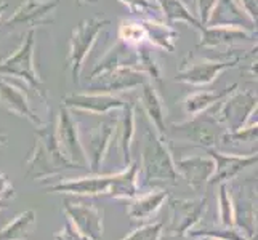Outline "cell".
Here are the masks:
<instances>
[{
	"mask_svg": "<svg viewBox=\"0 0 258 240\" xmlns=\"http://www.w3.org/2000/svg\"><path fill=\"white\" fill-rule=\"evenodd\" d=\"M34 146L26 158V178L29 180H48L64 170H77V165L66 157L56 138V120L50 119L47 123L35 127Z\"/></svg>",
	"mask_w": 258,
	"mask_h": 240,
	"instance_id": "1",
	"label": "cell"
},
{
	"mask_svg": "<svg viewBox=\"0 0 258 240\" xmlns=\"http://www.w3.org/2000/svg\"><path fill=\"white\" fill-rule=\"evenodd\" d=\"M141 168L145 172V181L148 184L165 183L176 184L178 173L175 168V160L165 139L161 138L156 131L148 128L143 150H141Z\"/></svg>",
	"mask_w": 258,
	"mask_h": 240,
	"instance_id": "2",
	"label": "cell"
},
{
	"mask_svg": "<svg viewBox=\"0 0 258 240\" xmlns=\"http://www.w3.org/2000/svg\"><path fill=\"white\" fill-rule=\"evenodd\" d=\"M217 104L210 106L209 109L202 111L196 115H191L189 120H184L180 123H172L170 133L183 141L199 146L204 149L215 147L226 128L221 125L218 117H217Z\"/></svg>",
	"mask_w": 258,
	"mask_h": 240,
	"instance_id": "3",
	"label": "cell"
},
{
	"mask_svg": "<svg viewBox=\"0 0 258 240\" xmlns=\"http://www.w3.org/2000/svg\"><path fill=\"white\" fill-rule=\"evenodd\" d=\"M34 51H35V31L29 29L23 37L20 47L10 56L0 61V75L16 77L23 80L32 90H35V93H39L43 103L48 104L45 90H43V82L34 66Z\"/></svg>",
	"mask_w": 258,
	"mask_h": 240,
	"instance_id": "4",
	"label": "cell"
},
{
	"mask_svg": "<svg viewBox=\"0 0 258 240\" xmlns=\"http://www.w3.org/2000/svg\"><path fill=\"white\" fill-rule=\"evenodd\" d=\"M109 20L103 18H88L79 23L69 39V53H68V69L71 70L74 84H81V74L84 67V61L88 53L92 51L98 35L109 26Z\"/></svg>",
	"mask_w": 258,
	"mask_h": 240,
	"instance_id": "5",
	"label": "cell"
},
{
	"mask_svg": "<svg viewBox=\"0 0 258 240\" xmlns=\"http://www.w3.org/2000/svg\"><path fill=\"white\" fill-rule=\"evenodd\" d=\"M242 58L234 59H209L202 56H196L192 53L186 55L176 70L175 82L192 85V87H206L213 84L215 80L228 69L237 67Z\"/></svg>",
	"mask_w": 258,
	"mask_h": 240,
	"instance_id": "6",
	"label": "cell"
},
{
	"mask_svg": "<svg viewBox=\"0 0 258 240\" xmlns=\"http://www.w3.org/2000/svg\"><path fill=\"white\" fill-rule=\"evenodd\" d=\"M256 111V95L247 90H236L225 96L217 106V117L226 131L242 128Z\"/></svg>",
	"mask_w": 258,
	"mask_h": 240,
	"instance_id": "7",
	"label": "cell"
},
{
	"mask_svg": "<svg viewBox=\"0 0 258 240\" xmlns=\"http://www.w3.org/2000/svg\"><path fill=\"white\" fill-rule=\"evenodd\" d=\"M148 78V75L132 66H115L106 69L103 72L90 77L88 90L95 93H112L127 92L133 88H140Z\"/></svg>",
	"mask_w": 258,
	"mask_h": 240,
	"instance_id": "8",
	"label": "cell"
},
{
	"mask_svg": "<svg viewBox=\"0 0 258 240\" xmlns=\"http://www.w3.org/2000/svg\"><path fill=\"white\" fill-rule=\"evenodd\" d=\"M58 7L59 0H24L4 23V28L13 29L23 26L29 31L39 28V26H50L55 23L53 15Z\"/></svg>",
	"mask_w": 258,
	"mask_h": 240,
	"instance_id": "9",
	"label": "cell"
},
{
	"mask_svg": "<svg viewBox=\"0 0 258 240\" xmlns=\"http://www.w3.org/2000/svg\"><path fill=\"white\" fill-rule=\"evenodd\" d=\"M64 213L73 227L90 240H100L103 237V211L92 203L82 200L64 199Z\"/></svg>",
	"mask_w": 258,
	"mask_h": 240,
	"instance_id": "10",
	"label": "cell"
},
{
	"mask_svg": "<svg viewBox=\"0 0 258 240\" xmlns=\"http://www.w3.org/2000/svg\"><path fill=\"white\" fill-rule=\"evenodd\" d=\"M56 138L66 157L79 168H87V155L82 146V139L79 135V125L73 112L63 104L59 106L56 119Z\"/></svg>",
	"mask_w": 258,
	"mask_h": 240,
	"instance_id": "11",
	"label": "cell"
},
{
	"mask_svg": "<svg viewBox=\"0 0 258 240\" xmlns=\"http://www.w3.org/2000/svg\"><path fill=\"white\" fill-rule=\"evenodd\" d=\"M207 210V199H173L170 200V223L167 226L168 234L186 235L204 218Z\"/></svg>",
	"mask_w": 258,
	"mask_h": 240,
	"instance_id": "12",
	"label": "cell"
},
{
	"mask_svg": "<svg viewBox=\"0 0 258 240\" xmlns=\"http://www.w3.org/2000/svg\"><path fill=\"white\" fill-rule=\"evenodd\" d=\"M207 154L215 164V170L210 176L209 184H221L233 180L239 173H242L245 168L255 165L258 160L256 154H226L215 147L207 149Z\"/></svg>",
	"mask_w": 258,
	"mask_h": 240,
	"instance_id": "13",
	"label": "cell"
},
{
	"mask_svg": "<svg viewBox=\"0 0 258 240\" xmlns=\"http://www.w3.org/2000/svg\"><path fill=\"white\" fill-rule=\"evenodd\" d=\"M123 100L111 93H71L63 98L61 104L69 111H81L88 114H108L114 109H122Z\"/></svg>",
	"mask_w": 258,
	"mask_h": 240,
	"instance_id": "14",
	"label": "cell"
},
{
	"mask_svg": "<svg viewBox=\"0 0 258 240\" xmlns=\"http://www.w3.org/2000/svg\"><path fill=\"white\" fill-rule=\"evenodd\" d=\"M114 135H115V122H103L87 135V144L82 146L87 155V164H88L87 168L90 170L92 175L100 173Z\"/></svg>",
	"mask_w": 258,
	"mask_h": 240,
	"instance_id": "15",
	"label": "cell"
},
{
	"mask_svg": "<svg viewBox=\"0 0 258 240\" xmlns=\"http://www.w3.org/2000/svg\"><path fill=\"white\" fill-rule=\"evenodd\" d=\"M0 106L18 117L29 120L35 127H40L43 123V120L31 108L28 95L23 92V88L4 77H0Z\"/></svg>",
	"mask_w": 258,
	"mask_h": 240,
	"instance_id": "16",
	"label": "cell"
},
{
	"mask_svg": "<svg viewBox=\"0 0 258 240\" xmlns=\"http://www.w3.org/2000/svg\"><path fill=\"white\" fill-rule=\"evenodd\" d=\"M201 32V42L198 48H215L220 45H233L236 42L253 40V31H248L239 26L226 24H207L198 29Z\"/></svg>",
	"mask_w": 258,
	"mask_h": 240,
	"instance_id": "17",
	"label": "cell"
},
{
	"mask_svg": "<svg viewBox=\"0 0 258 240\" xmlns=\"http://www.w3.org/2000/svg\"><path fill=\"white\" fill-rule=\"evenodd\" d=\"M112 175H92L82 176L76 180H64L56 184L47 186V192H61V194H74V195H100L108 194L111 186Z\"/></svg>",
	"mask_w": 258,
	"mask_h": 240,
	"instance_id": "18",
	"label": "cell"
},
{
	"mask_svg": "<svg viewBox=\"0 0 258 240\" xmlns=\"http://www.w3.org/2000/svg\"><path fill=\"white\" fill-rule=\"evenodd\" d=\"M178 176H183L189 188L199 192L204 184H207L210 176L215 170V164L210 157L204 155H191L184 158H178L175 162Z\"/></svg>",
	"mask_w": 258,
	"mask_h": 240,
	"instance_id": "19",
	"label": "cell"
},
{
	"mask_svg": "<svg viewBox=\"0 0 258 240\" xmlns=\"http://www.w3.org/2000/svg\"><path fill=\"white\" fill-rule=\"evenodd\" d=\"M140 104L143 112L148 115V119L151 120V123L154 125L156 133L161 138L165 139V136L168 135V130L165 125V117H167V109L164 106V101L159 92L156 90L154 84L151 80H146V82L140 87Z\"/></svg>",
	"mask_w": 258,
	"mask_h": 240,
	"instance_id": "20",
	"label": "cell"
},
{
	"mask_svg": "<svg viewBox=\"0 0 258 240\" xmlns=\"http://www.w3.org/2000/svg\"><path fill=\"white\" fill-rule=\"evenodd\" d=\"M115 133H117V149L123 165L127 167L132 162V144L135 138V103H123L120 119L115 122Z\"/></svg>",
	"mask_w": 258,
	"mask_h": 240,
	"instance_id": "21",
	"label": "cell"
},
{
	"mask_svg": "<svg viewBox=\"0 0 258 240\" xmlns=\"http://www.w3.org/2000/svg\"><path fill=\"white\" fill-rule=\"evenodd\" d=\"M138 170L140 165L137 162H130L120 173L112 175L108 195L117 200H133L138 197Z\"/></svg>",
	"mask_w": 258,
	"mask_h": 240,
	"instance_id": "22",
	"label": "cell"
},
{
	"mask_svg": "<svg viewBox=\"0 0 258 240\" xmlns=\"http://www.w3.org/2000/svg\"><path fill=\"white\" fill-rule=\"evenodd\" d=\"M209 24H226V26H239L248 31L256 32L255 24L248 20L237 0H218V4L213 10Z\"/></svg>",
	"mask_w": 258,
	"mask_h": 240,
	"instance_id": "23",
	"label": "cell"
},
{
	"mask_svg": "<svg viewBox=\"0 0 258 240\" xmlns=\"http://www.w3.org/2000/svg\"><path fill=\"white\" fill-rule=\"evenodd\" d=\"M167 197H168L167 192L162 189L149 192L148 195H143V197H135L130 203L127 215L133 221H145L153 215H156L157 210L161 208L162 203L167 200Z\"/></svg>",
	"mask_w": 258,
	"mask_h": 240,
	"instance_id": "24",
	"label": "cell"
},
{
	"mask_svg": "<svg viewBox=\"0 0 258 240\" xmlns=\"http://www.w3.org/2000/svg\"><path fill=\"white\" fill-rule=\"evenodd\" d=\"M237 88V84H233L231 87H226L220 92H196L188 95L183 100V111L188 115H196L202 111L209 109L210 106L220 103L225 96H228L231 92Z\"/></svg>",
	"mask_w": 258,
	"mask_h": 240,
	"instance_id": "25",
	"label": "cell"
},
{
	"mask_svg": "<svg viewBox=\"0 0 258 240\" xmlns=\"http://www.w3.org/2000/svg\"><path fill=\"white\" fill-rule=\"evenodd\" d=\"M157 4L159 10L164 15L165 21L168 24H175V23H188L192 26L194 29L201 28V23L196 18L181 0H154Z\"/></svg>",
	"mask_w": 258,
	"mask_h": 240,
	"instance_id": "26",
	"label": "cell"
},
{
	"mask_svg": "<svg viewBox=\"0 0 258 240\" xmlns=\"http://www.w3.org/2000/svg\"><path fill=\"white\" fill-rule=\"evenodd\" d=\"M35 213L32 210L20 213L12 223L0 229V240H26L34 230Z\"/></svg>",
	"mask_w": 258,
	"mask_h": 240,
	"instance_id": "27",
	"label": "cell"
},
{
	"mask_svg": "<svg viewBox=\"0 0 258 240\" xmlns=\"http://www.w3.org/2000/svg\"><path fill=\"white\" fill-rule=\"evenodd\" d=\"M218 211H220V223L223 227H234V211H233V202L228 192L226 183L220 184V197H218Z\"/></svg>",
	"mask_w": 258,
	"mask_h": 240,
	"instance_id": "28",
	"label": "cell"
},
{
	"mask_svg": "<svg viewBox=\"0 0 258 240\" xmlns=\"http://www.w3.org/2000/svg\"><path fill=\"white\" fill-rule=\"evenodd\" d=\"M188 237H207V238H221V240H248L242 230L234 227H223V229H201L188 232Z\"/></svg>",
	"mask_w": 258,
	"mask_h": 240,
	"instance_id": "29",
	"label": "cell"
},
{
	"mask_svg": "<svg viewBox=\"0 0 258 240\" xmlns=\"http://www.w3.org/2000/svg\"><path fill=\"white\" fill-rule=\"evenodd\" d=\"M256 122L250 123L248 127H242L236 131H225L220 143L223 144H239V143H253L256 141Z\"/></svg>",
	"mask_w": 258,
	"mask_h": 240,
	"instance_id": "30",
	"label": "cell"
},
{
	"mask_svg": "<svg viewBox=\"0 0 258 240\" xmlns=\"http://www.w3.org/2000/svg\"><path fill=\"white\" fill-rule=\"evenodd\" d=\"M119 2L125 5L133 15H148L149 18H157V15L161 13L154 0H119Z\"/></svg>",
	"mask_w": 258,
	"mask_h": 240,
	"instance_id": "31",
	"label": "cell"
},
{
	"mask_svg": "<svg viewBox=\"0 0 258 240\" xmlns=\"http://www.w3.org/2000/svg\"><path fill=\"white\" fill-rule=\"evenodd\" d=\"M162 229H164L162 223L148 224V226H143L137 230H133L132 234L123 237L122 240H159L162 235Z\"/></svg>",
	"mask_w": 258,
	"mask_h": 240,
	"instance_id": "32",
	"label": "cell"
},
{
	"mask_svg": "<svg viewBox=\"0 0 258 240\" xmlns=\"http://www.w3.org/2000/svg\"><path fill=\"white\" fill-rule=\"evenodd\" d=\"M218 4V0H196L198 5V21L201 26H207L210 21V16L215 10V7Z\"/></svg>",
	"mask_w": 258,
	"mask_h": 240,
	"instance_id": "33",
	"label": "cell"
},
{
	"mask_svg": "<svg viewBox=\"0 0 258 240\" xmlns=\"http://www.w3.org/2000/svg\"><path fill=\"white\" fill-rule=\"evenodd\" d=\"M55 240H90V238H87L81 232H77V230L73 227V224L68 221L64 227L61 229L58 234H55Z\"/></svg>",
	"mask_w": 258,
	"mask_h": 240,
	"instance_id": "34",
	"label": "cell"
},
{
	"mask_svg": "<svg viewBox=\"0 0 258 240\" xmlns=\"http://www.w3.org/2000/svg\"><path fill=\"white\" fill-rule=\"evenodd\" d=\"M15 197V189L8 180V176L0 173V200H8V199H13Z\"/></svg>",
	"mask_w": 258,
	"mask_h": 240,
	"instance_id": "35",
	"label": "cell"
},
{
	"mask_svg": "<svg viewBox=\"0 0 258 240\" xmlns=\"http://www.w3.org/2000/svg\"><path fill=\"white\" fill-rule=\"evenodd\" d=\"M237 4L241 5V8L244 10V13L248 16V20H250L255 26H256V0H237Z\"/></svg>",
	"mask_w": 258,
	"mask_h": 240,
	"instance_id": "36",
	"label": "cell"
},
{
	"mask_svg": "<svg viewBox=\"0 0 258 240\" xmlns=\"http://www.w3.org/2000/svg\"><path fill=\"white\" fill-rule=\"evenodd\" d=\"M159 240H188V237L186 235H175V234H165V235H161V238Z\"/></svg>",
	"mask_w": 258,
	"mask_h": 240,
	"instance_id": "37",
	"label": "cell"
},
{
	"mask_svg": "<svg viewBox=\"0 0 258 240\" xmlns=\"http://www.w3.org/2000/svg\"><path fill=\"white\" fill-rule=\"evenodd\" d=\"M77 7H84V5H90V4H98V0H73Z\"/></svg>",
	"mask_w": 258,
	"mask_h": 240,
	"instance_id": "38",
	"label": "cell"
},
{
	"mask_svg": "<svg viewBox=\"0 0 258 240\" xmlns=\"http://www.w3.org/2000/svg\"><path fill=\"white\" fill-rule=\"evenodd\" d=\"M8 144V136L7 135H2L0 133V147H4V146H7Z\"/></svg>",
	"mask_w": 258,
	"mask_h": 240,
	"instance_id": "39",
	"label": "cell"
},
{
	"mask_svg": "<svg viewBox=\"0 0 258 240\" xmlns=\"http://www.w3.org/2000/svg\"><path fill=\"white\" fill-rule=\"evenodd\" d=\"M7 8H8V4H7V2H2V0H0V16H2V15L5 13Z\"/></svg>",
	"mask_w": 258,
	"mask_h": 240,
	"instance_id": "40",
	"label": "cell"
},
{
	"mask_svg": "<svg viewBox=\"0 0 258 240\" xmlns=\"http://www.w3.org/2000/svg\"><path fill=\"white\" fill-rule=\"evenodd\" d=\"M7 208V202L5 200H0V210H5Z\"/></svg>",
	"mask_w": 258,
	"mask_h": 240,
	"instance_id": "41",
	"label": "cell"
},
{
	"mask_svg": "<svg viewBox=\"0 0 258 240\" xmlns=\"http://www.w3.org/2000/svg\"><path fill=\"white\" fill-rule=\"evenodd\" d=\"M248 240H256V234H253V235H252L250 238H248Z\"/></svg>",
	"mask_w": 258,
	"mask_h": 240,
	"instance_id": "42",
	"label": "cell"
},
{
	"mask_svg": "<svg viewBox=\"0 0 258 240\" xmlns=\"http://www.w3.org/2000/svg\"><path fill=\"white\" fill-rule=\"evenodd\" d=\"M210 240H221V238H210Z\"/></svg>",
	"mask_w": 258,
	"mask_h": 240,
	"instance_id": "43",
	"label": "cell"
}]
</instances>
